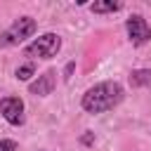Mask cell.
Returning a JSON list of instances; mask_svg holds the SVG:
<instances>
[{"mask_svg":"<svg viewBox=\"0 0 151 151\" xmlns=\"http://www.w3.org/2000/svg\"><path fill=\"white\" fill-rule=\"evenodd\" d=\"M123 99H125L123 85L116 83V80H104V83H97L94 87H90L83 94L80 104H83V109L87 113H104V111L116 109Z\"/></svg>","mask_w":151,"mask_h":151,"instance_id":"1","label":"cell"},{"mask_svg":"<svg viewBox=\"0 0 151 151\" xmlns=\"http://www.w3.org/2000/svg\"><path fill=\"white\" fill-rule=\"evenodd\" d=\"M35 28L38 26H35L33 17H19V19H14V24L0 33V47H12V45L24 42L26 38H31L35 33Z\"/></svg>","mask_w":151,"mask_h":151,"instance_id":"2","label":"cell"},{"mask_svg":"<svg viewBox=\"0 0 151 151\" xmlns=\"http://www.w3.org/2000/svg\"><path fill=\"white\" fill-rule=\"evenodd\" d=\"M61 50V38L57 35V33H42V35H38L33 42H28L26 45V57H38V59H52V57H57V52Z\"/></svg>","mask_w":151,"mask_h":151,"instance_id":"3","label":"cell"},{"mask_svg":"<svg viewBox=\"0 0 151 151\" xmlns=\"http://www.w3.org/2000/svg\"><path fill=\"white\" fill-rule=\"evenodd\" d=\"M125 31H127V38H130V42L132 45H146L149 40H151V28H149V24H146V19L142 17V14H132V17H127V21H125Z\"/></svg>","mask_w":151,"mask_h":151,"instance_id":"4","label":"cell"},{"mask_svg":"<svg viewBox=\"0 0 151 151\" xmlns=\"http://www.w3.org/2000/svg\"><path fill=\"white\" fill-rule=\"evenodd\" d=\"M0 116L14 127L24 125V101L19 97H2L0 99Z\"/></svg>","mask_w":151,"mask_h":151,"instance_id":"5","label":"cell"},{"mask_svg":"<svg viewBox=\"0 0 151 151\" xmlns=\"http://www.w3.org/2000/svg\"><path fill=\"white\" fill-rule=\"evenodd\" d=\"M54 85H57V71H45L42 76H38V80H33L31 85H28V92L31 94H38V97H47V94H52V90H54Z\"/></svg>","mask_w":151,"mask_h":151,"instance_id":"6","label":"cell"},{"mask_svg":"<svg viewBox=\"0 0 151 151\" xmlns=\"http://www.w3.org/2000/svg\"><path fill=\"white\" fill-rule=\"evenodd\" d=\"M127 80L132 87H149L151 85V68H134Z\"/></svg>","mask_w":151,"mask_h":151,"instance_id":"7","label":"cell"},{"mask_svg":"<svg viewBox=\"0 0 151 151\" xmlns=\"http://www.w3.org/2000/svg\"><path fill=\"white\" fill-rule=\"evenodd\" d=\"M90 9L94 14H109V12H118L123 9V2H113V0H99V2H92Z\"/></svg>","mask_w":151,"mask_h":151,"instance_id":"8","label":"cell"},{"mask_svg":"<svg viewBox=\"0 0 151 151\" xmlns=\"http://www.w3.org/2000/svg\"><path fill=\"white\" fill-rule=\"evenodd\" d=\"M33 73H35V64H33V61H26V64H21V66L14 71V76H17L19 80H28Z\"/></svg>","mask_w":151,"mask_h":151,"instance_id":"9","label":"cell"},{"mask_svg":"<svg viewBox=\"0 0 151 151\" xmlns=\"http://www.w3.org/2000/svg\"><path fill=\"white\" fill-rule=\"evenodd\" d=\"M0 151H19L14 139H0Z\"/></svg>","mask_w":151,"mask_h":151,"instance_id":"10","label":"cell"},{"mask_svg":"<svg viewBox=\"0 0 151 151\" xmlns=\"http://www.w3.org/2000/svg\"><path fill=\"white\" fill-rule=\"evenodd\" d=\"M92 139H94V134H92V132H87V134H83V144H90Z\"/></svg>","mask_w":151,"mask_h":151,"instance_id":"11","label":"cell"}]
</instances>
